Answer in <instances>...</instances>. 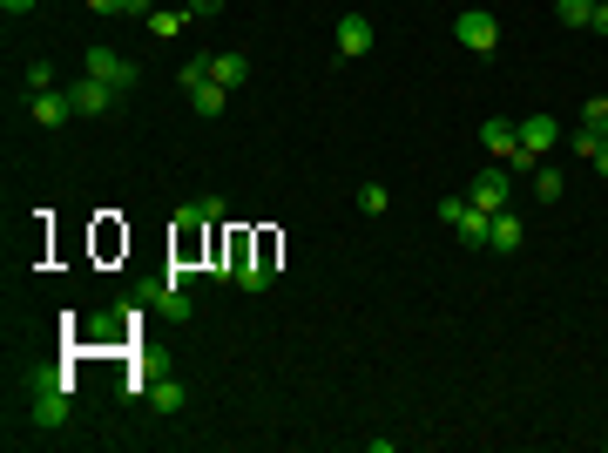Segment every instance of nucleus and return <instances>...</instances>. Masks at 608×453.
Returning a JSON list of instances; mask_svg holds the SVG:
<instances>
[{
	"instance_id": "obj_24",
	"label": "nucleus",
	"mask_w": 608,
	"mask_h": 453,
	"mask_svg": "<svg viewBox=\"0 0 608 453\" xmlns=\"http://www.w3.org/2000/svg\"><path fill=\"white\" fill-rule=\"evenodd\" d=\"M588 28H595V34H602V41H608V0H595V14H588Z\"/></svg>"
},
{
	"instance_id": "obj_11",
	"label": "nucleus",
	"mask_w": 608,
	"mask_h": 453,
	"mask_svg": "<svg viewBox=\"0 0 608 453\" xmlns=\"http://www.w3.org/2000/svg\"><path fill=\"white\" fill-rule=\"evenodd\" d=\"M527 244V230H521V217H514V210H500L494 224H487V251H500V257H514Z\"/></svg>"
},
{
	"instance_id": "obj_4",
	"label": "nucleus",
	"mask_w": 608,
	"mask_h": 453,
	"mask_svg": "<svg viewBox=\"0 0 608 453\" xmlns=\"http://www.w3.org/2000/svg\"><path fill=\"white\" fill-rule=\"evenodd\" d=\"M440 217L453 224V237H460L467 251H487V224H494L487 210H473L467 197H446V203H440Z\"/></svg>"
},
{
	"instance_id": "obj_25",
	"label": "nucleus",
	"mask_w": 608,
	"mask_h": 453,
	"mask_svg": "<svg viewBox=\"0 0 608 453\" xmlns=\"http://www.w3.org/2000/svg\"><path fill=\"white\" fill-rule=\"evenodd\" d=\"M190 14H203V21H210V14H223V0H190Z\"/></svg>"
},
{
	"instance_id": "obj_9",
	"label": "nucleus",
	"mask_w": 608,
	"mask_h": 453,
	"mask_svg": "<svg viewBox=\"0 0 608 453\" xmlns=\"http://www.w3.org/2000/svg\"><path fill=\"white\" fill-rule=\"evenodd\" d=\"M68 102H75V115H109L115 109V88L95 82V75H82V82H68Z\"/></svg>"
},
{
	"instance_id": "obj_16",
	"label": "nucleus",
	"mask_w": 608,
	"mask_h": 453,
	"mask_svg": "<svg viewBox=\"0 0 608 453\" xmlns=\"http://www.w3.org/2000/svg\"><path fill=\"white\" fill-rule=\"evenodd\" d=\"M581 129H588V136H608V95H588V102H581Z\"/></svg>"
},
{
	"instance_id": "obj_13",
	"label": "nucleus",
	"mask_w": 608,
	"mask_h": 453,
	"mask_svg": "<svg viewBox=\"0 0 608 453\" xmlns=\"http://www.w3.org/2000/svg\"><path fill=\"white\" fill-rule=\"evenodd\" d=\"M149 406H156V413H183V406H190V386H183V379H156V386H149Z\"/></svg>"
},
{
	"instance_id": "obj_2",
	"label": "nucleus",
	"mask_w": 608,
	"mask_h": 453,
	"mask_svg": "<svg viewBox=\"0 0 608 453\" xmlns=\"http://www.w3.org/2000/svg\"><path fill=\"white\" fill-rule=\"evenodd\" d=\"M507 197H514V170H507V163H487V170L467 183V203H473V210H487V217H500Z\"/></svg>"
},
{
	"instance_id": "obj_20",
	"label": "nucleus",
	"mask_w": 608,
	"mask_h": 453,
	"mask_svg": "<svg viewBox=\"0 0 608 453\" xmlns=\"http://www.w3.org/2000/svg\"><path fill=\"white\" fill-rule=\"evenodd\" d=\"M176 82H183V95H190L196 82H210V55H190V61H183V75H176Z\"/></svg>"
},
{
	"instance_id": "obj_7",
	"label": "nucleus",
	"mask_w": 608,
	"mask_h": 453,
	"mask_svg": "<svg viewBox=\"0 0 608 453\" xmlns=\"http://www.w3.org/2000/svg\"><path fill=\"white\" fill-rule=\"evenodd\" d=\"M372 41H379V28H372L365 14H338V61L372 55Z\"/></svg>"
},
{
	"instance_id": "obj_3",
	"label": "nucleus",
	"mask_w": 608,
	"mask_h": 453,
	"mask_svg": "<svg viewBox=\"0 0 608 453\" xmlns=\"http://www.w3.org/2000/svg\"><path fill=\"white\" fill-rule=\"evenodd\" d=\"M480 142L494 149L507 170H534V156L521 149V122H507V115H494V122H480Z\"/></svg>"
},
{
	"instance_id": "obj_23",
	"label": "nucleus",
	"mask_w": 608,
	"mask_h": 453,
	"mask_svg": "<svg viewBox=\"0 0 608 453\" xmlns=\"http://www.w3.org/2000/svg\"><path fill=\"white\" fill-rule=\"evenodd\" d=\"M602 142H608V136H588V129H581V122H575V136H568V149H575V156H595Z\"/></svg>"
},
{
	"instance_id": "obj_12",
	"label": "nucleus",
	"mask_w": 608,
	"mask_h": 453,
	"mask_svg": "<svg viewBox=\"0 0 608 453\" xmlns=\"http://www.w3.org/2000/svg\"><path fill=\"white\" fill-rule=\"evenodd\" d=\"M210 82H217V88H244L250 82V55H230V48L210 55Z\"/></svg>"
},
{
	"instance_id": "obj_5",
	"label": "nucleus",
	"mask_w": 608,
	"mask_h": 453,
	"mask_svg": "<svg viewBox=\"0 0 608 453\" xmlns=\"http://www.w3.org/2000/svg\"><path fill=\"white\" fill-rule=\"evenodd\" d=\"M88 75L109 82L115 95H122V88H136V61L122 55V48H88Z\"/></svg>"
},
{
	"instance_id": "obj_21",
	"label": "nucleus",
	"mask_w": 608,
	"mask_h": 453,
	"mask_svg": "<svg viewBox=\"0 0 608 453\" xmlns=\"http://www.w3.org/2000/svg\"><path fill=\"white\" fill-rule=\"evenodd\" d=\"M41 88H55V61H28V95H41Z\"/></svg>"
},
{
	"instance_id": "obj_6",
	"label": "nucleus",
	"mask_w": 608,
	"mask_h": 453,
	"mask_svg": "<svg viewBox=\"0 0 608 453\" xmlns=\"http://www.w3.org/2000/svg\"><path fill=\"white\" fill-rule=\"evenodd\" d=\"M61 420H68V379L41 372L34 379V426H61Z\"/></svg>"
},
{
	"instance_id": "obj_19",
	"label": "nucleus",
	"mask_w": 608,
	"mask_h": 453,
	"mask_svg": "<svg viewBox=\"0 0 608 453\" xmlns=\"http://www.w3.org/2000/svg\"><path fill=\"white\" fill-rule=\"evenodd\" d=\"M237 284H244V291H264V284H271V257H250L244 271H237Z\"/></svg>"
},
{
	"instance_id": "obj_27",
	"label": "nucleus",
	"mask_w": 608,
	"mask_h": 453,
	"mask_svg": "<svg viewBox=\"0 0 608 453\" xmlns=\"http://www.w3.org/2000/svg\"><path fill=\"white\" fill-rule=\"evenodd\" d=\"M588 163H595V176H608V142L595 149V156H588Z\"/></svg>"
},
{
	"instance_id": "obj_14",
	"label": "nucleus",
	"mask_w": 608,
	"mask_h": 453,
	"mask_svg": "<svg viewBox=\"0 0 608 453\" xmlns=\"http://www.w3.org/2000/svg\"><path fill=\"white\" fill-rule=\"evenodd\" d=\"M183 21H190V7H156V14H149L142 28L156 34V41H176V34H183Z\"/></svg>"
},
{
	"instance_id": "obj_1",
	"label": "nucleus",
	"mask_w": 608,
	"mask_h": 453,
	"mask_svg": "<svg viewBox=\"0 0 608 453\" xmlns=\"http://www.w3.org/2000/svg\"><path fill=\"white\" fill-rule=\"evenodd\" d=\"M453 41L467 48V55H500V21L487 7H460V21H453Z\"/></svg>"
},
{
	"instance_id": "obj_28",
	"label": "nucleus",
	"mask_w": 608,
	"mask_h": 453,
	"mask_svg": "<svg viewBox=\"0 0 608 453\" xmlns=\"http://www.w3.org/2000/svg\"><path fill=\"white\" fill-rule=\"evenodd\" d=\"M0 7H7V14H28V7H34V0H0Z\"/></svg>"
},
{
	"instance_id": "obj_18",
	"label": "nucleus",
	"mask_w": 608,
	"mask_h": 453,
	"mask_svg": "<svg viewBox=\"0 0 608 453\" xmlns=\"http://www.w3.org/2000/svg\"><path fill=\"white\" fill-rule=\"evenodd\" d=\"M534 190H541V203H561V190H568V183H561V170L534 163Z\"/></svg>"
},
{
	"instance_id": "obj_17",
	"label": "nucleus",
	"mask_w": 608,
	"mask_h": 453,
	"mask_svg": "<svg viewBox=\"0 0 608 453\" xmlns=\"http://www.w3.org/2000/svg\"><path fill=\"white\" fill-rule=\"evenodd\" d=\"M588 14H595V0H554V21L561 28H588Z\"/></svg>"
},
{
	"instance_id": "obj_26",
	"label": "nucleus",
	"mask_w": 608,
	"mask_h": 453,
	"mask_svg": "<svg viewBox=\"0 0 608 453\" xmlns=\"http://www.w3.org/2000/svg\"><path fill=\"white\" fill-rule=\"evenodd\" d=\"M88 7H95V14H122L129 0H88Z\"/></svg>"
},
{
	"instance_id": "obj_15",
	"label": "nucleus",
	"mask_w": 608,
	"mask_h": 453,
	"mask_svg": "<svg viewBox=\"0 0 608 453\" xmlns=\"http://www.w3.org/2000/svg\"><path fill=\"white\" fill-rule=\"evenodd\" d=\"M190 109H196V115H223V109H230V88L196 82V88H190Z\"/></svg>"
},
{
	"instance_id": "obj_10",
	"label": "nucleus",
	"mask_w": 608,
	"mask_h": 453,
	"mask_svg": "<svg viewBox=\"0 0 608 453\" xmlns=\"http://www.w3.org/2000/svg\"><path fill=\"white\" fill-rule=\"evenodd\" d=\"M28 115L41 129H61V122L75 115V102H68V88H41V95H28Z\"/></svg>"
},
{
	"instance_id": "obj_8",
	"label": "nucleus",
	"mask_w": 608,
	"mask_h": 453,
	"mask_svg": "<svg viewBox=\"0 0 608 453\" xmlns=\"http://www.w3.org/2000/svg\"><path fill=\"white\" fill-rule=\"evenodd\" d=\"M554 142H561V122H554V115H521V149L534 163H548Z\"/></svg>"
},
{
	"instance_id": "obj_22",
	"label": "nucleus",
	"mask_w": 608,
	"mask_h": 453,
	"mask_svg": "<svg viewBox=\"0 0 608 453\" xmlns=\"http://www.w3.org/2000/svg\"><path fill=\"white\" fill-rule=\"evenodd\" d=\"M386 203H392V190H386V183H365V190H359V210H372V217H379Z\"/></svg>"
}]
</instances>
